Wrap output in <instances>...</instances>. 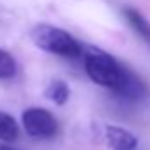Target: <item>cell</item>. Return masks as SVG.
I'll use <instances>...</instances> for the list:
<instances>
[{
  "label": "cell",
  "instance_id": "6da1fadb",
  "mask_svg": "<svg viewBox=\"0 0 150 150\" xmlns=\"http://www.w3.org/2000/svg\"><path fill=\"white\" fill-rule=\"evenodd\" d=\"M82 58L86 74L98 86L110 89L126 100H138L143 96L145 93L143 82L131 70L122 67L112 54L89 45L82 49Z\"/></svg>",
  "mask_w": 150,
  "mask_h": 150
},
{
  "label": "cell",
  "instance_id": "7a4b0ae2",
  "mask_svg": "<svg viewBox=\"0 0 150 150\" xmlns=\"http://www.w3.org/2000/svg\"><path fill=\"white\" fill-rule=\"evenodd\" d=\"M32 42L37 45L38 49L65 56V58H79L82 56V45L75 40L68 32L52 26V25H37L30 32Z\"/></svg>",
  "mask_w": 150,
  "mask_h": 150
},
{
  "label": "cell",
  "instance_id": "3957f363",
  "mask_svg": "<svg viewBox=\"0 0 150 150\" xmlns=\"http://www.w3.org/2000/svg\"><path fill=\"white\" fill-rule=\"evenodd\" d=\"M21 120L25 131L33 138H51L58 131V122L54 115L45 108L30 107L23 112Z\"/></svg>",
  "mask_w": 150,
  "mask_h": 150
},
{
  "label": "cell",
  "instance_id": "277c9868",
  "mask_svg": "<svg viewBox=\"0 0 150 150\" xmlns=\"http://www.w3.org/2000/svg\"><path fill=\"white\" fill-rule=\"evenodd\" d=\"M105 134H107V143L112 150H136L138 140L127 129H122L117 126H108L105 129Z\"/></svg>",
  "mask_w": 150,
  "mask_h": 150
},
{
  "label": "cell",
  "instance_id": "5b68a950",
  "mask_svg": "<svg viewBox=\"0 0 150 150\" xmlns=\"http://www.w3.org/2000/svg\"><path fill=\"white\" fill-rule=\"evenodd\" d=\"M122 14H124L126 21L129 23V26L136 32V35L142 38L145 44L150 45V23L147 21V18L140 11H136L133 7H124Z\"/></svg>",
  "mask_w": 150,
  "mask_h": 150
},
{
  "label": "cell",
  "instance_id": "8992f818",
  "mask_svg": "<svg viewBox=\"0 0 150 150\" xmlns=\"http://www.w3.org/2000/svg\"><path fill=\"white\" fill-rule=\"evenodd\" d=\"M44 94H45V98L51 100L54 105H65V103L68 101V98H70V89H68L67 82H63V80H52V82L45 87Z\"/></svg>",
  "mask_w": 150,
  "mask_h": 150
},
{
  "label": "cell",
  "instance_id": "52a82bcc",
  "mask_svg": "<svg viewBox=\"0 0 150 150\" xmlns=\"http://www.w3.org/2000/svg\"><path fill=\"white\" fill-rule=\"evenodd\" d=\"M19 136V127L12 115L0 112V140L2 142H14Z\"/></svg>",
  "mask_w": 150,
  "mask_h": 150
},
{
  "label": "cell",
  "instance_id": "ba28073f",
  "mask_svg": "<svg viewBox=\"0 0 150 150\" xmlns=\"http://www.w3.org/2000/svg\"><path fill=\"white\" fill-rule=\"evenodd\" d=\"M16 75V61L14 58L0 49V80H7V79H12Z\"/></svg>",
  "mask_w": 150,
  "mask_h": 150
},
{
  "label": "cell",
  "instance_id": "9c48e42d",
  "mask_svg": "<svg viewBox=\"0 0 150 150\" xmlns=\"http://www.w3.org/2000/svg\"><path fill=\"white\" fill-rule=\"evenodd\" d=\"M0 150H16V149H12V147H9V145H0Z\"/></svg>",
  "mask_w": 150,
  "mask_h": 150
}]
</instances>
